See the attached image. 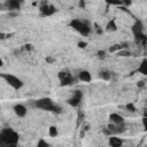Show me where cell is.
Masks as SVG:
<instances>
[{
  "label": "cell",
  "instance_id": "1",
  "mask_svg": "<svg viewBox=\"0 0 147 147\" xmlns=\"http://www.w3.org/2000/svg\"><path fill=\"white\" fill-rule=\"evenodd\" d=\"M20 136L11 127H5L0 130V145L1 146H16L18 144Z\"/></svg>",
  "mask_w": 147,
  "mask_h": 147
},
{
  "label": "cell",
  "instance_id": "2",
  "mask_svg": "<svg viewBox=\"0 0 147 147\" xmlns=\"http://www.w3.org/2000/svg\"><path fill=\"white\" fill-rule=\"evenodd\" d=\"M69 26L72 28L75 31H77L79 34L86 37L91 33L92 31V28L90 25V23L87 21H84V20H79V18H72L70 22H69Z\"/></svg>",
  "mask_w": 147,
  "mask_h": 147
},
{
  "label": "cell",
  "instance_id": "3",
  "mask_svg": "<svg viewBox=\"0 0 147 147\" xmlns=\"http://www.w3.org/2000/svg\"><path fill=\"white\" fill-rule=\"evenodd\" d=\"M0 78L1 79H3L6 83H7V85H9L11 88H14V90H21L23 86H24V83H23V80L20 78V77H17L16 75H14V74H8V72H0Z\"/></svg>",
  "mask_w": 147,
  "mask_h": 147
},
{
  "label": "cell",
  "instance_id": "4",
  "mask_svg": "<svg viewBox=\"0 0 147 147\" xmlns=\"http://www.w3.org/2000/svg\"><path fill=\"white\" fill-rule=\"evenodd\" d=\"M34 106L39 109L47 110V111H56L59 109L57 105L51 98H40L34 101Z\"/></svg>",
  "mask_w": 147,
  "mask_h": 147
},
{
  "label": "cell",
  "instance_id": "5",
  "mask_svg": "<svg viewBox=\"0 0 147 147\" xmlns=\"http://www.w3.org/2000/svg\"><path fill=\"white\" fill-rule=\"evenodd\" d=\"M57 78L60 82L61 86H69L75 82V77L72 76V74H70L67 70H62L57 74Z\"/></svg>",
  "mask_w": 147,
  "mask_h": 147
},
{
  "label": "cell",
  "instance_id": "6",
  "mask_svg": "<svg viewBox=\"0 0 147 147\" xmlns=\"http://www.w3.org/2000/svg\"><path fill=\"white\" fill-rule=\"evenodd\" d=\"M56 7L55 6H53V5H51V3H42L41 6H40V8H39V11H40V14H41V16H52V15H54L55 13H56Z\"/></svg>",
  "mask_w": 147,
  "mask_h": 147
},
{
  "label": "cell",
  "instance_id": "7",
  "mask_svg": "<svg viewBox=\"0 0 147 147\" xmlns=\"http://www.w3.org/2000/svg\"><path fill=\"white\" fill-rule=\"evenodd\" d=\"M83 100V93L80 91H75L74 94L68 99V105L71 107H78Z\"/></svg>",
  "mask_w": 147,
  "mask_h": 147
},
{
  "label": "cell",
  "instance_id": "8",
  "mask_svg": "<svg viewBox=\"0 0 147 147\" xmlns=\"http://www.w3.org/2000/svg\"><path fill=\"white\" fill-rule=\"evenodd\" d=\"M13 110H14L15 115H16L17 117H20V118L25 117L26 114H28V108H26V106L23 105V103H16V105H14Z\"/></svg>",
  "mask_w": 147,
  "mask_h": 147
},
{
  "label": "cell",
  "instance_id": "9",
  "mask_svg": "<svg viewBox=\"0 0 147 147\" xmlns=\"http://www.w3.org/2000/svg\"><path fill=\"white\" fill-rule=\"evenodd\" d=\"M109 122L114 125H121V124L125 123V118L119 113H111L109 115Z\"/></svg>",
  "mask_w": 147,
  "mask_h": 147
},
{
  "label": "cell",
  "instance_id": "10",
  "mask_svg": "<svg viewBox=\"0 0 147 147\" xmlns=\"http://www.w3.org/2000/svg\"><path fill=\"white\" fill-rule=\"evenodd\" d=\"M77 79L82 83H91L93 77H92V74L88 71V70H80L78 72V76H77Z\"/></svg>",
  "mask_w": 147,
  "mask_h": 147
},
{
  "label": "cell",
  "instance_id": "11",
  "mask_svg": "<svg viewBox=\"0 0 147 147\" xmlns=\"http://www.w3.org/2000/svg\"><path fill=\"white\" fill-rule=\"evenodd\" d=\"M123 144H124L123 139L117 137L116 134L109 136V138H108V145L110 147H121V146H123Z\"/></svg>",
  "mask_w": 147,
  "mask_h": 147
},
{
  "label": "cell",
  "instance_id": "12",
  "mask_svg": "<svg viewBox=\"0 0 147 147\" xmlns=\"http://www.w3.org/2000/svg\"><path fill=\"white\" fill-rule=\"evenodd\" d=\"M118 29V25H117V22H116V18H111L107 22L106 26H105V31L106 32H115L117 31Z\"/></svg>",
  "mask_w": 147,
  "mask_h": 147
},
{
  "label": "cell",
  "instance_id": "13",
  "mask_svg": "<svg viewBox=\"0 0 147 147\" xmlns=\"http://www.w3.org/2000/svg\"><path fill=\"white\" fill-rule=\"evenodd\" d=\"M21 2L18 0H6V7L8 10H20Z\"/></svg>",
  "mask_w": 147,
  "mask_h": 147
},
{
  "label": "cell",
  "instance_id": "14",
  "mask_svg": "<svg viewBox=\"0 0 147 147\" xmlns=\"http://www.w3.org/2000/svg\"><path fill=\"white\" fill-rule=\"evenodd\" d=\"M132 31H133V34L144 32V24H142V22L139 21V20H137L134 22V24L132 25Z\"/></svg>",
  "mask_w": 147,
  "mask_h": 147
},
{
  "label": "cell",
  "instance_id": "15",
  "mask_svg": "<svg viewBox=\"0 0 147 147\" xmlns=\"http://www.w3.org/2000/svg\"><path fill=\"white\" fill-rule=\"evenodd\" d=\"M137 71H138L139 74L144 75V76H146V75H147V60H146V59H144V60L141 61V63L139 64V67H138Z\"/></svg>",
  "mask_w": 147,
  "mask_h": 147
},
{
  "label": "cell",
  "instance_id": "16",
  "mask_svg": "<svg viewBox=\"0 0 147 147\" xmlns=\"http://www.w3.org/2000/svg\"><path fill=\"white\" fill-rule=\"evenodd\" d=\"M99 77H100L101 79H103V80H109L111 76H110V72H109L108 70L101 69V70L99 71Z\"/></svg>",
  "mask_w": 147,
  "mask_h": 147
},
{
  "label": "cell",
  "instance_id": "17",
  "mask_svg": "<svg viewBox=\"0 0 147 147\" xmlns=\"http://www.w3.org/2000/svg\"><path fill=\"white\" fill-rule=\"evenodd\" d=\"M57 134H59L57 127H56L55 125H51V126L48 127V136H49L51 138H55V137H57Z\"/></svg>",
  "mask_w": 147,
  "mask_h": 147
},
{
  "label": "cell",
  "instance_id": "18",
  "mask_svg": "<svg viewBox=\"0 0 147 147\" xmlns=\"http://www.w3.org/2000/svg\"><path fill=\"white\" fill-rule=\"evenodd\" d=\"M122 48H126V46H122V45H119V44H115V45H113V46L109 47L108 52H109V53H117V52L121 51Z\"/></svg>",
  "mask_w": 147,
  "mask_h": 147
},
{
  "label": "cell",
  "instance_id": "19",
  "mask_svg": "<svg viewBox=\"0 0 147 147\" xmlns=\"http://www.w3.org/2000/svg\"><path fill=\"white\" fill-rule=\"evenodd\" d=\"M117 54H118L119 56H130V55H131V52H130L127 48H122L121 51L117 52Z\"/></svg>",
  "mask_w": 147,
  "mask_h": 147
},
{
  "label": "cell",
  "instance_id": "20",
  "mask_svg": "<svg viewBox=\"0 0 147 147\" xmlns=\"http://www.w3.org/2000/svg\"><path fill=\"white\" fill-rule=\"evenodd\" d=\"M125 108H126V110H127V111H130V113H136V111H137V108H136V106H134L132 102L126 103Z\"/></svg>",
  "mask_w": 147,
  "mask_h": 147
},
{
  "label": "cell",
  "instance_id": "21",
  "mask_svg": "<svg viewBox=\"0 0 147 147\" xmlns=\"http://www.w3.org/2000/svg\"><path fill=\"white\" fill-rule=\"evenodd\" d=\"M107 5H110V6H119L122 5V1L121 0H105Z\"/></svg>",
  "mask_w": 147,
  "mask_h": 147
},
{
  "label": "cell",
  "instance_id": "22",
  "mask_svg": "<svg viewBox=\"0 0 147 147\" xmlns=\"http://www.w3.org/2000/svg\"><path fill=\"white\" fill-rule=\"evenodd\" d=\"M47 146H49V144L45 140V139H39L38 140V142H37V147H47Z\"/></svg>",
  "mask_w": 147,
  "mask_h": 147
},
{
  "label": "cell",
  "instance_id": "23",
  "mask_svg": "<svg viewBox=\"0 0 147 147\" xmlns=\"http://www.w3.org/2000/svg\"><path fill=\"white\" fill-rule=\"evenodd\" d=\"M77 46H78V48H85L87 46V42L86 41H78Z\"/></svg>",
  "mask_w": 147,
  "mask_h": 147
},
{
  "label": "cell",
  "instance_id": "24",
  "mask_svg": "<svg viewBox=\"0 0 147 147\" xmlns=\"http://www.w3.org/2000/svg\"><path fill=\"white\" fill-rule=\"evenodd\" d=\"M24 49H25L26 52H31V51L33 49V46H32L31 44H25V45H24Z\"/></svg>",
  "mask_w": 147,
  "mask_h": 147
},
{
  "label": "cell",
  "instance_id": "25",
  "mask_svg": "<svg viewBox=\"0 0 147 147\" xmlns=\"http://www.w3.org/2000/svg\"><path fill=\"white\" fill-rule=\"evenodd\" d=\"M98 56H99L100 59H105V57H106V52H105V51H99V52H98Z\"/></svg>",
  "mask_w": 147,
  "mask_h": 147
},
{
  "label": "cell",
  "instance_id": "26",
  "mask_svg": "<svg viewBox=\"0 0 147 147\" xmlns=\"http://www.w3.org/2000/svg\"><path fill=\"white\" fill-rule=\"evenodd\" d=\"M145 85H146L145 80H140V82H138V84H137L138 87H145Z\"/></svg>",
  "mask_w": 147,
  "mask_h": 147
},
{
  "label": "cell",
  "instance_id": "27",
  "mask_svg": "<svg viewBox=\"0 0 147 147\" xmlns=\"http://www.w3.org/2000/svg\"><path fill=\"white\" fill-rule=\"evenodd\" d=\"M46 61H47V62H54L55 60H53V59H51V57H47V59H46Z\"/></svg>",
  "mask_w": 147,
  "mask_h": 147
},
{
  "label": "cell",
  "instance_id": "28",
  "mask_svg": "<svg viewBox=\"0 0 147 147\" xmlns=\"http://www.w3.org/2000/svg\"><path fill=\"white\" fill-rule=\"evenodd\" d=\"M2 65H3V60H2V57L0 56V68H1Z\"/></svg>",
  "mask_w": 147,
  "mask_h": 147
},
{
  "label": "cell",
  "instance_id": "29",
  "mask_svg": "<svg viewBox=\"0 0 147 147\" xmlns=\"http://www.w3.org/2000/svg\"><path fill=\"white\" fill-rule=\"evenodd\" d=\"M18 1H20L21 3H23V2H24V0H18Z\"/></svg>",
  "mask_w": 147,
  "mask_h": 147
}]
</instances>
